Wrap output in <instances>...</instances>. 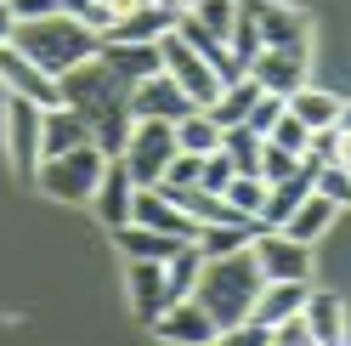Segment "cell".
Listing matches in <instances>:
<instances>
[{
  "label": "cell",
  "mask_w": 351,
  "mask_h": 346,
  "mask_svg": "<svg viewBox=\"0 0 351 346\" xmlns=\"http://www.w3.org/2000/svg\"><path fill=\"white\" fill-rule=\"evenodd\" d=\"M261 295V273L250 262V250L238 255H221V262H204L199 273V290H193V301L210 312L215 330H232V323H250V307Z\"/></svg>",
  "instance_id": "7a4b0ae2"
},
{
  "label": "cell",
  "mask_w": 351,
  "mask_h": 346,
  "mask_svg": "<svg viewBox=\"0 0 351 346\" xmlns=\"http://www.w3.org/2000/svg\"><path fill=\"white\" fill-rule=\"evenodd\" d=\"M165 34H176V12L165 6H142L136 17H125V23L114 34H102V40H136V46H159Z\"/></svg>",
  "instance_id": "4316f807"
},
{
  "label": "cell",
  "mask_w": 351,
  "mask_h": 346,
  "mask_svg": "<svg viewBox=\"0 0 351 346\" xmlns=\"http://www.w3.org/2000/svg\"><path fill=\"white\" fill-rule=\"evenodd\" d=\"M91 142V119L74 114V108H51L40 119V159H57V154H74V148Z\"/></svg>",
  "instance_id": "ffe728a7"
},
{
  "label": "cell",
  "mask_w": 351,
  "mask_h": 346,
  "mask_svg": "<svg viewBox=\"0 0 351 346\" xmlns=\"http://www.w3.org/2000/svg\"><path fill=\"white\" fill-rule=\"evenodd\" d=\"M244 12L255 17L261 51H312V17L283 6V0H244Z\"/></svg>",
  "instance_id": "8992f818"
},
{
  "label": "cell",
  "mask_w": 351,
  "mask_h": 346,
  "mask_svg": "<svg viewBox=\"0 0 351 346\" xmlns=\"http://www.w3.org/2000/svg\"><path fill=\"white\" fill-rule=\"evenodd\" d=\"M283 108H289V114L306 125V131H335V119H340V97H335V91H317V85L295 91Z\"/></svg>",
  "instance_id": "d4e9b609"
},
{
  "label": "cell",
  "mask_w": 351,
  "mask_h": 346,
  "mask_svg": "<svg viewBox=\"0 0 351 346\" xmlns=\"http://www.w3.org/2000/svg\"><path fill=\"white\" fill-rule=\"evenodd\" d=\"M250 262L261 273V284H306V278H312V250L283 239V233H255Z\"/></svg>",
  "instance_id": "52a82bcc"
},
{
  "label": "cell",
  "mask_w": 351,
  "mask_h": 346,
  "mask_svg": "<svg viewBox=\"0 0 351 346\" xmlns=\"http://www.w3.org/2000/svg\"><path fill=\"white\" fill-rule=\"evenodd\" d=\"M153 6H165V12H176V17H187L193 6H199V0H153Z\"/></svg>",
  "instance_id": "b9f144b4"
},
{
  "label": "cell",
  "mask_w": 351,
  "mask_h": 346,
  "mask_svg": "<svg viewBox=\"0 0 351 346\" xmlns=\"http://www.w3.org/2000/svg\"><path fill=\"white\" fill-rule=\"evenodd\" d=\"M300 165H306V159L283 154L278 142H261V182H267V187H272V182H289V176H295Z\"/></svg>",
  "instance_id": "e575fe53"
},
{
  "label": "cell",
  "mask_w": 351,
  "mask_h": 346,
  "mask_svg": "<svg viewBox=\"0 0 351 346\" xmlns=\"http://www.w3.org/2000/svg\"><path fill=\"white\" fill-rule=\"evenodd\" d=\"M176 159V125H159V119H130V137L119 148V165L136 187H159L165 165Z\"/></svg>",
  "instance_id": "277c9868"
},
{
  "label": "cell",
  "mask_w": 351,
  "mask_h": 346,
  "mask_svg": "<svg viewBox=\"0 0 351 346\" xmlns=\"http://www.w3.org/2000/svg\"><path fill=\"white\" fill-rule=\"evenodd\" d=\"M300 323L306 335H312V346H346V301L328 295V290H312L300 307Z\"/></svg>",
  "instance_id": "d6986e66"
},
{
  "label": "cell",
  "mask_w": 351,
  "mask_h": 346,
  "mask_svg": "<svg viewBox=\"0 0 351 346\" xmlns=\"http://www.w3.org/2000/svg\"><path fill=\"white\" fill-rule=\"evenodd\" d=\"M255 102H261V85H255V80H238V85H221V97H215L204 114L221 125V131H238V125L250 119V108H255Z\"/></svg>",
  "instance_id": "484cf974"
},
{
  "label": "cell",
  "mask_w": 351,
  "mask_h": 346,
  "mask_svg": "<svg viewBox=\"0 0 351 346\" xmlns=\"http://www.w3.org/2000/svg\"><path fill=\"white\" fill-rule=\"evenodd\" d=\"M221 159L238 170V176H261V137L255 131H221Z\"/></svg>",
  "instance_id": "f546056e"
},
{
  "label": "cell",
  "mask_w": 351,
  "mask_h": 346,
  "mask_svg": "<svg viewBox=\"0 0 351 346\" xmlns=\"http://www.w3.org/2000/svg\"><path fill=\"white\" fill-rule=\"evenodd\" d=\"M335 165H340V170H351V137H340V154H335Z\"/></svg>",
  "instance_id": "ee69618b"
},
{
  "label": "cell",
  "mask_w": 351,
  "mask_h": 346,
  "mask_svg": "<svg viewBox=\"0 0 351 346\" xmlns=\"http://www.w3.org/2000/svg\"><path fill=\"white\" fill-rule=\"evenodd\" d=\"M221 199L232 205L238 222H255V227H261V210H267V182H261V176H232V187L221 193Z\"/></svg>",
  "instance_id": "4dcf8cb0"
},
{
  "label": "cell",
  "mask_w": 351,
  "mask_h": 346,
  "mask_svg": "<svg viewBox=\"0 0 351 346\" xmlns=\"http://www.w3.org/2000/svg\"><path fill=\"white\" fill-rule=\"evenodd\" d=\"M335 205H328L323 199V193H312V199H306L295 216H289V222H283V239H295V244H306V250H312L317 239H328V227H335Z\"/></svg>",
  "instance_id": "7402d4cb"
},
{
  "label": "cell",
  "mask_w": 351,
  "mask_h": 346,
  "mask_svg": "<svg viewBox=\"0 0 351 346\" xmlns=\"http://www.w3.org/2000/svg\"><path fill=\"white\" fill-rule=\"evenodd\" d=\"M57 91H62V108H74V114H85V119L108 114V108H125V85L108 74L102 62H85V69H74L69 80H57Z\"/></svg>",
  "instance_id": "ba28073f"
},
{
  "label": "cell",
  "mask_w": 351,
  "mask_h": 346,
  "mask_svg": "<svg viewBox=\"0 0 351 346\" xmlns=\"http://www.w3.org/2000/svg\"><path fill=\"white\" fill-rule=\"evenodd\" d=\"M312 193H323V199L335 205V210H346V205H351V170H340V165H323Z\"/></svg>",
  "instance_id": "d590c367"
},
{
  "label": "cell",
  "mask_w": 351,
  "mask_h": 346,
  "mask_svg": "<svg viewBox=\"0 0 351 346\" xmlns=\"http://www.w3.org/2000/svg\"><path fill=\"white\" fill-rule=\"evenodd\" d=\"M12 46L23 51L40 74L69 80L74 69L97 62V46H102V40L85 29L80 17H34V23H17V29H12Z\"/></svg>",
  "instance_id": "6da1fadb"
},
{
  "label": "cell",
  "mask_w": 351,
  "mask_h": 346,
  "mask_svg": "<svg viewBox=\"0 0 351 346\" xmlns=\"http://www.w3.org/2000/svg\"><path fill=\"white\" fill-rule=\"evenodd\" d=\"M97 62L125 85V91H130V85H142V80H153V74H165L159 46H136V40H102V46H97Z\"/></svg>",
  "instance_id": "4fadbf2b"
},
{
  "label": "cell",
  "mask_w": 351,
  "mask_h": 346,
  "mask_svg": "<svg viewBox=\"0 0 351 346\" xmlns=\"http://www.w3.org/2000/svg\"><path fill=\"white\" fill-rule=\"evenodd\" d=\"M187 17H193V23H199L204 34L227 40V34H232V23H238V0H199V6H193Z\"/></svg>",
  "instance_id": "1f68e13d"
},
{
  "label": "cell",
  "mask_w": 351,
  "mask_h": 346,
  "mask_svg": "<svg viewBox=\"0 0 351 346\" xmlns=\"http://www.w3.org/2000/svg\"><path fill=\"white\" fill-rule=\"evenodd\" d=\"M199 165H204V159H193V154H176V159L165 165V176H159V193H170V199H176V193L199 187Z\"/></svg>",
  "instance_id": "d6a6232c"
},
{
  "label": "cell",
  "mask_w": 351,
  "mask_h": 346,
  "mask_svg": "<svg viewBox=\"0 0 351 346\" xmlns=\"http://www.w3.org/2000/svg\"><path fill=\"white\" fill-rule=\"evenodd\" d=\"M125 290H130V312L142 323H159V312L170 307L165 267H153V262H125Z\"/></svg>",
  "instance_id": "e0dca14e"
},
{
  "label": "cell",
  "mask_w": 351,
  "mask_h": 346,
  "mask_svg": "<svg viewBox=\"0 0 351 346\" xmlns=\"http://www.w3.org/2000/svg\"><path fill=\"white\" fill-rule=\"evenodd\" d=\"M176 154H193V159L221 154V125H215L210 114H187L182 125H176Z\"/></svg>",
  "instance_id": "83f0119b"
},
{
  "label": "cell",
  "mask_w": 351,
  "mask_h": 346,
  "mask_svg": "<svg viewBox=\"0 0 351 346\" xmlns=\"http://www.w3.org/2000/svg\"><path fill=\"white\" fill-rule=\"evenodd\" d=\"M114 244L125 250V262H153V267H165L176 250H182V239H165V233H147V227H119L114 233Z\"/></svg>",
  "instance_id": "cb8c5ba5"
},
{
  "label": "cell",
  "mask_w": 351,
  "mask_h": 346,
  "mask_svg": "<svg viewBox=\"0 0 351 346\" xmlns=\"http://www.w3.org/2000/svg\"><path fill=\"white\" fill-rule=\"evenodd\" d=\"M40 119H46V108L6 97V125L0 131H6V159L23 182H34V170H40Z\"/></svg>",
  "instance_id": "9c48e42d"
},
{
  "label": "cell",
  "mask_w": 351,
  "mask_h": 346,
  "mask_svg": "<svg viewBox=\"0 0 351 346\" xmlns=\"http://www.w3.org/2000/svg\"><path fill=\"white\" fill-rule=\"evenodd\" d=\"M0 91L17 97V102H34V108H62V91H57V80L51 74H40L34 62L17 51V46H0Z\"/></svg>",
  "instance_id": "30bf717a"
},
{
  "label": "cell",
  "mask_w": 351,
  "mask_h": 346,
  "mask_svg": "<svg viewBox=\"0 0 351 346\" xmlns=\"http://www.w3.org/2000/svg\"><path fill=\"white\" fill-rule=\"evenodd\" d=\"M335 131H340V137H351V102H340V119H335Z\"/></svg>",
  "instance_id": "7bdbcfd3"
},
{
  "label": "cell",
  "mask_w": 351,
  "mask_h": 346,
  "mask_svg": "<svg viewBox=\"0 0 351 346\" xmlns=\"http://www.w3.org/2000/svg\"><path fill=\"white\" fill-rule=\"evenodd\" d=\"M210 346H272V341H267L261 323H232V330H215Z\"/></svg>",
  "instance_id": "f35d334b"
},
{
  "label": "cell",
  "mask_w": 351,
  "mask_h": 346,
  "mask_svg": "<svg viewBox=\"0 0 351 346\" xmlns=\"http://www.w3.org/2000/svg\"><path fill=\"white\" fill-rule=\"evenodd\" d=\"M283 119V102L278 97H261L255 108H250V119H244V131H255V137H272V125Z\"/></svg>",
  "instance_id": "74e56055"
},
{
  "label": "cell",
  "mask_w": 351,
  "mask_h": 346,
  "mask_svg": "<svg viewBox=\"0 0 351 346\" xmlns=\"http://www.w3.org/2000/svg\"><path fill=\"white\" fill-rule=\"evenodd\" d=\"M306 69H312V51H261L250 62V80L261 85V97H278V102H289L295 91H306Z\"/></svg>",
  "instance_id": "8fae6325"
},
{
  "label": "cell",
  "mask_w": 351,
  "mask_h": 346,
  "mask_svg": "<svg viewBox=\"0 0 351 346\" xmlns=\"http://www.w3.org/2000/svg\"><path fill=\"white\" fill-rule=\"evenodd\" d=\"M267 341H272V346H312V335H306V323H300V318H289V323H278V330H267Z\"/></svg>",
  "instance_id": "ab89813d"
},
{
  "label": "cell",
  "mask_w": 351,
  "mask_h": 346,
  "mask_svg": "<svg viewBox=\"0 0 351 346\" xmlns=\"http://www.w3.org/2000/svg\"><path fill=\"white\" fill-rule=\"evenodd\" d=\"M199 273H204V255L193 250V244H182L165 262V290H170V307L176 301H193V290H199Z\"/></svg>",
  "instance_id": "f1b7e54d"
},
{
  "label": "cell",
  "mask_w": 351,
  "mask_h": 346,
  "mask_svg": "<svg viewBox=\"0 0 351 346\" xmlns=\"http://www.w3.org/2000/svg\"><path fill=\"white\" fill-rule=\"evenodd\" d=\"M312 187H317V170L312 165H300L289 182H272L267 187V210H261V233H283V222L312 199Z\"/></svg>",
  "instance_id": "2e32d148"
},
{
  "label": "cell",
  "mask_w": 351,
  "mask_h": 346,
  "mask_svg": "<svg viewBox=\"0 0 351 346\" xmlns=\"http://www.w3.org/2000/svg\"><path fill=\"white\" fill-rule=\"evenodd\" d=\"M255 222H227V227H199L193 233V250L204 255V262H221V255H238V250H250L255 244Z\"/></svg>",
  "instance_id": "603a6c76"
},
{
  "label": "cell",
  "mask_w": 351,
  "mask_h": 346,
  "mask_svg": "<svg viewBox=\"0 0 351 346\" xmlns=\"http://www.w3.org/2000/svg\"><path fill=\"white\" fill-rule=\"evenodd\" d=\"M261 142H278L283 154H295V159H306V142H312V131H306V125L289 114V108H283V119L272 125V137H261Z\"/></svg>",
  "instance_id": "836d02e7"
},
{
  "label": "cell",
  "mask_w": 351,
  "mask_h": 346,
  "mask_svg": "<svg viewBox=\"0 0 351 346\" xmlns=\"http://www.w3.org/2000/svg\"><path fill=\"white\" fill-rule=\"evenodd\" d=\"M102 170H108L102 148H97V142H85V148H74V154L40 159V170H34V187L46 193V199H62V205H91V199H97Z\"/></svg>",
  "instance_id": "3957f363"
},
{
  "label": "cell",
  "mask_w": 351,
  "mask_h": 346,
  "mask_svg": "<svg viewBox=\"0 0 351 346\" xmlns=\"http://www.w3.org/2000/svg\"><path fill=\"white\" fill-rule=\"evenodd\" d=\"M306 284H261V295H255V307H250V323H261V330H278V323H289V318H300V307H306Z\"/></svg>",
  "instance_id": "44dd1931"
},
{
  "label": "cell",
  "mask_w": 351,
  "mask_h": 346,
  "mask_svg": "<svg viewBox=\"0 0 351 346\" xmlns=\"http://www.w3.org/2000/svg\"><path fill=\"white\" fill-rule=\"evenodd\" d=\"M130 222L147 227V233H165V239H182V244H193V233H199L182 210H176V199H165L159 187H136V199H130Z\"/></svg>",
  "instance_id": "5bb4252c"
},
{
  "label": "cell",
  "mask_w": 351,
  "mask_h": 346,
  "mask_svg": "<svg viewBox=\"0 0 351 346\" xmlns=\"http://www.w3.org/2000/svg\"><path fill=\"white\" fill-rule=\"evenodd\" d=\"M232 176H238V170H232L221 154H210V159L199 165V193H215V199H221V193L232 187Z\"/></svg>",
  "instance_id": "8d00e7d4"
},
{
  "label": "cell",
  "mask_w": 351,
  "mask_h": 346,
  "mask_svg": "<svg viewBox=\"0 0 351 346\" xmlns=\"http://www.w3.org/2000/svg\"><path fill=\"white\" fill-rule=\"evenodd\" d=\"M159 57H165V80H170V85H176V91H182L193 108H199V114H204L215 97H221V80H215V69H210L199 51H187L176 34H165V40H159Z\"/></svg>",
  "instance_id": "5b68a950"
},
{
  "label": "cell",
  "mask_w": 351,
  "mask_h": 346,
  "mask_svg": "<svg viewBox=\"0 0 351 346\" xmlns=\"http://www.w3.org/2000/svg\"><path fill=\"white\" fill-rule=\"evenodd\" d=\"M130 199H136V182L125 176V165H119V159H108V170H102V182H97V199H91L108 233H119V227H130Z\"/></svg>",
  "instance_id": "ac0fdd59"
},
{
  "label": "cell",
  "mask_w": 351,
  "mask_h": 346,
  "mask_svg": "<svg viewBox=\"0 0 351 346\" xmlns=\"http://www.w3.org/2000/svg\"><path fill=\"white\" fill-rule=\"evenodd\" d=\"M12 29H17V17H12L6 0H0V46H12Z\"/></svg>",
  "instance_id": "60d3db41"
},
{
  "label": "cell",
  "mask_w": 351,
  "mask_h": 346,
  "mask_svg": "<svg viewBox=\"0 0 351 346\" xmlns=\"http://www.w3.org/2000/svg\"><path fill=\"white\" fill-rule=\"evenodd\" d=\"M125 108H130V119H159V125H182L187 114H199L176 85L165 80V74H153V80H142V85H130L125 91Z\"/></svg>",
  "instance_id": "7c38bea8"
},
{
  "label": "cell",
  "mask_w": 351,
  "mask_h": 346,
  "mask_svg": "<svg viewBox=\"0 0 351 346\" xmlns=\"http://www.w3.org/2000/svg\"><path fill=\"white\" fill-rule=\"evenodd\" d=\"M153 335H159L165 346H210L215 341V323H210V312L199 307V301H176V307L159 312Z\"/></svg>",
  "instance_id": "9a60e30c"
}]
</instances>
